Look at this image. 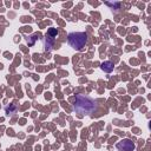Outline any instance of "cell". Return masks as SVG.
<instances>
[{"label":"cell","mask_w":151,"mask_h":151,"mask_svg":"<svg viewBox=\"0 0 151 151\" xmlns=\"http://www.w3.org/2000/svg\"><path fill=\"white\" fill-rule=\"evenodd\" d=\"M73 109L79 115V117L89 116L97 111L98 105L95 99L86 95H76L73 102Z\"/></svg>","instance_id":"obj_1"},{"label":"cell","mask_w":151,"mask_h":151,"mask_svg":"<svg viewBox=\"0 0 151 151\" xmlns=\"http://www.w3.org/2000/svg\"><path fill=\"white\" fill-rule=\"evenodd\" d=\"M37 35H33V37H31V38H29L27 39V42H29V45H34V42H35V40H37V38H35Z\"/></svg>","instance_id":"obj_8"},{"label":"cell","mask_w":151,"mask_h":151,"mask_svg":"<svg viewBox=\"0 0 151 151\" xmlns=\"http://www.w3.org/2000/svg\"><path fill=\"white\" fill-rule=\"evenodd\" d=\"M135 148H136L135 143L131 142L130 139H127V138L122 139L120 142L117 143V149L119 151H134Z\"/></svg>","instance_id":"obj_3"},{"label":"cell","mask_w":151,"mask_h":151,"mask_svg":"<svg viewBox=\"0 0 151 151\" xmlns=\"http://www.w3.org/2000/svg\"><path fill=\"white\" fill-rule=\"evenodd\" d=\"M100 67H102V70H103L104 72L110 73V72L113 71V63H111V61H104V63L102 64Z\"/></svg>","instance_id":"obj_4"},{"label":"cell","mask_w":151,"mask_h":151,"mask_svg":"<svg viewBox=\"0 0 151 151\" xmlns=\"http://www.w3.org/2000/svg\"><path fill=\"white\" fill-rule=\"evenodd\" d=\"M15 110H17V104H15V103H12V104H11V107H10V106L6 107V112H7L8 115H13V113L15 112Z\"/></svg>","instance_id":"obj_6"},{"label":"cell","mask_w":151,"mask_h":151,"mask_svg":"<svg viewBox=\"0 0 151 151\" xmlns=\"http://www.w3.org/2000/svg\"><path fill=\"white\" fill-rule=\"evenodd\" d=\"M52 46H53V38H51V37H49V35L46 34L45 41H44V47H45L46 51H50V50L52 49Z\"/></svg>","instance_id":"obj_5"},{"label":"cell","mask_w":151,"mask_h":151,"mask_svg":"<svg viewBox=\"0 0 151 151\" xmlns=\"http://www.w3.org/2000/svg\"><path fill=\"white\" fill-rule=\"evenodd\" d=\"M67 40L71 47H73L74 50L81 51L85 47L86 42H88V34L85 32H72L69 34Z\"/></svg>","instance_id":"obj_2"},{"label":"cell","mask_w":151,"mask_h":151,"mask_svg":"<svg viewBox=\"0 0 151 151\" xmlns=\"http://www.w3.org/2000/svg\"><path fill=\"white\" fill-rule=\"evenodd\" d=\"M57 34H58V32H57V30H56V29H50V30H49V32H47V35H49V37H51V38H54Z\"/></svg>","instance_id":"obj_7"}]
</instances>
